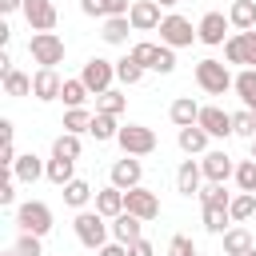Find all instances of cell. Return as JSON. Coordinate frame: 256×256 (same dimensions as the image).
<instances>
[{
	"instance_id": "1",
	"label": "cell",
	"mask_w": 256,
	"mask_h": 256,
	"mask_svg": "<svg viewBox=\"0 0 256 256\" xmlns=\"http://www.w3.org/2000/svg\"><path fill=\"white\" fill-rule=\"evenodd\" d=\"M28 52H32V60H36L40 68H56V64L64 60V40H60L56 32H36V36L28 40Z\"/></svg>"
},
{
	"instance_id": "2",
	"label": "cell",
	"mask_w": 256,
	"mask_h": 256,
	"mask_svg": "<svg viewBox=\"0 0 256 256\" xmlns=\"http://www.w3.org/2000/svg\"><path fill=\"white\" fill-rule=\"evenodd\" d=\"M196 84H200L208 96H224L236 80L228 76V68H224L220 60H200V64H196Z\"/></svg>"
},
{
	"instance_id": "3",
	"label": "cell",
	"mask_w": 256,
	"mask_h": 256,
	"mask_svg": "<svg viewBox=\"0 0 256 256\" xmlns=\"http://www.w3.org/2000/svg\"><path fill=\"white\" fill-rule=\"evenodd\" d=\"M132 60L140 68H152V72H172L176 68V56L168 44H136L132 48Z\"/></svg>"
},
{
	"instance_id": "4",
	"label": "cell",
	"mask_w": 256,
	"mask_h": 256,
	"mask_svg": "<svg viewBox=\"0 0 256 256\" xmlns=\"http://www.w3.org/2000/svg\"><path fill=\"white\" fill-rule=\"evenodd\" d=\"M116 140H120L124 156H148V152H156V132L144 128V124H128V128H120Z\"/></svg>"
},
{
	"instance_id": "5",
	"label": "cell",
	"mask_w": 256,
	"mask_h": 256,
	"mask_svg": "<svg viewBox=\"0 0 256 256\" xmlns=\"http://www.w3.org/2000/svg\"><path fill=\"white\" fill-rule=\"evenodd\" d=\"M76 236H80V244L84 248H104V240H108V224H104V216L100 212H80L76 216Z\"/></svg>"
},
{
	"instance_id": "6",
	"label": "cell",
	"mask_w": 256,
	"mask_h": 256,
	"mask_svg": "<svg viewBox=\"0 0 256 256\" xmlns=\"http://www.w3.org/2000/svg\"><path fill=\"white\" fill-rule=\"evenodd\" d=\"M160 40H164L168 48H188L192 40H200V32H196L192 20H184V16H164V24H160Z\"/></svg>"
},
{
	"instance_id": "7",
	"label": "cell",
	"mask_w": 256,
	"mask_h": 256,
	"mask_svg": "<svg viewBox=\"0 0 256 256\" xmlns=\"http://www.w3.org/2000/svg\"><path fill=\"white\" fill-rule=\"evenodd\" d=\"M16 220H20V228H24V232H32V236H44V232H52V212H48V204H40V200H28V204H20Z\"/></svg>"
},
{
	"instance_id": "8",
	"label": "cell",
	"mask_w": 256,
	"mask_h": 256,
	"mask_svg": "<svg viewBox=\"0 0 256 256\" xmlns=\"http://www.w3.org/2000/svg\"><path fill=\"white\" fill-rule=\"evenodd\" d=\"M112 76H116V64H108V60H100V56H92L88 64H84V84H88V92H96V96H104L108 88H112Z\"/></svg>"
},
{
	"instance_id": "9",
	"label": "cell",
	"mask_w": 256,
	"mask_h": 256,
	"mask_svg": "<svg viewBox=\"0 0 256 256\" xmlns=\"http://www.w3.org/2000/svg\"><path fill=\"white\" fill-rule=\"evenodd\" d=\"M124 212H132L140 220H156L160 216V200L148 188H132V192H124Z\"/></svg>"
},
{
	"instance_id": "10",
	"label": "cell",
	"mask_w": 256,
	"mask_h": 256,
	"mask_svg": "<svg viewBox=\"0 0 256 256\" xmlns=\"http://www.w3.org/2000/svg\"><path fill=\"white\" fill-rule=\"evenodd\" d=\"M140 176H144V168H140V160H132V156H124V160L112 164V188H120V192L140 188Z\"/></svg>"
},
{
	"instance_id": "11",
	"label": "cell",
	"mask_w": 256,
	"mask_h": 256,
	"mask_svg": "<svg viewBox=\"0 0 256 256\" xmlns=\"http://www.w3.org/2000/svg\"><path fill=\"white\" fill-rule=\"evenodd\" d=\"M128 20H132V28L136 32H152V28H160L164 20H160V4L156 0H136L132 4V12H128Z\"/></svg>"
},
{
	"instance_id": "12",
	"label": "cell",
	"mask_w": 256,
	"mask_h": 256,
	"mask_svg": "<svg viewBox=\"0 0 256 256\" xmlns=\"http://www.w3.org/2000/svg\"><path fill=\"white\" fill-rule=\"evenodd\" d=\"M208 136H232V112H224V108H216V104H208V108H200V120H196Z\"/></svg>"
},
{
	"instance_id": "13",
	"label": "cell",
	"mask_w": 256,
	"mask_h": 256,
	"mask_svg": "<svg viewBox=\"0 0 256 256\" xmlns=\"http://www.w3.org/2000/svg\"><path fill=\"white\" fill-rule=\"evenodd\" d=\"M24 16H28V24H32L36 32H52V28H56V8H52V0H24Z\"/></svg>"
},
{
	"instance_id": "14",
	"label": "cell",
	"mask_w": 256,
	"mask_h": 256,
	"mask_svg": "<svg viewBox=\"0 0 256 256\" xmlns=\"http://www.w3.org/2000/svg\"><path fill=\"white\" fill-rule=\"evenodd\" d=\"M200 168H204L208 184H224L228 176H236V164H232V156H228V152H208Z\"/></svg>"
},
{
	"instance_id": "15",
	"label": "cell",
	"mask_w": 256,
	"mask_h": 256,
	"mask_svg": "<svg viewBox=\"0 0 256 256\" xmlns=\"http://www.w3.org/2000/svg\"><path fill=\"white\" fill-rule=\"evenodd\" d=\"M32 92H36V100H56L64 92V80L56 76V68H40L32 76Z\"/></svg>"
},
{
	"instance_id": "16",
	"label": "cell",
	"mask_w": 256,
	"mask_h": 256,
	"mask_svg": "<svg viewBox=\"0 0 256 256\" xmlns=\"http://www.w3.org/2000/svg\"><path fill=\"white\" fill-rule=\"evenodd\" d=\"M140 216H132V212H120L116 216V224H112V236H116V244H136V240H144L140 236Z\"/></svg>"
},
{
	"instance_id": "17",
	"label": "cell",
	"mask_w": 256,
	"mask_h": 256,
	"mask_svg": "<svg viewBox=\"0 0 256 256\" xmlns=\"http://www.w3.org/2000/svg\"><path fill=\"white\" fill-rule=\"evenodd\" d=\"M80 8H84L88 16H104V20H112V16H128V12H132L128 0H80Z\"/></svg>"
},
{
	"instance_id": "18",
	"label": "cell",
	"mask_w": 256,
	"mask_h": 256,
	"mask_svg": "<svg viewBox=\"0 0 256 256\" xmlns=\"http://www.w3.org/2000/svg\"><path fill=\"white\" fill-rule=\"evenodd\" d=\"M200 40L204 44H224V32H228V20H224V12H208L204 20H200Z\"/></svg>"
},
{
	"instance_id": "19",
	"label": "cell",
	"mask_w": 256,
	"mask_h": 256,
	"mask_svg": "<svg viewBox=\"0 0 256 256\" xmlns=\"http://www.w3.org/2000/svg\"><path fill=\"white\" fill-rule=\"evenodd\" d=\"M12 172H16V180H24V184H32V180H40V176H48V168L40 164V156H16V164H12Z\"/></svg>"
},
{
	"instance_id": "20",
	"label": "cell",
	"mask_w": 256,
	"mask_h": 256,
	"mask_svg": "<svg viewBox=\"0 0 256 256\" xmlns=\"http://www.w3.org/2000/svg\"><path fill=\"white\" fill-rule=\"evenodd\" d=\"M200 180H204V168L192 164V160H184L180 172H176V188H180L184 196H192V192H200Z\"/></svg>"
},
{
	"instance_id": "21",
	"label": "cell",
	"mask_w": 256,
	"mask_h": 256,
	"mask_svg": "<svg viewBox=\"0 0 256 256\" xmlns=\"http://www.w3.org/2000/svg\"><path fill=\"white\" fill-rule=\"evenodd\" d=\"M256 244H252V236H248V228H228L224 232V256H248Z\"/></svg>"
},
{
	"instance_id": "22",
	"label": "cell",
	"mask_w": 256,
	"mask_h": 256,
	"mask_svg": "<svg viewBox=\"0 0 256 256\" xmlns=\"http://www.w3.org/2000/svg\"><path fill=\"white\" fill-rule=\"evenodd\" d=\"M228 24H236L240 32H252V24H256V0H236L228 8Z\"/></svg>"
},
{
	"instance_id": "23",
	"label": "cell",
	"mask_w": 256,
	"mask_h": 256,
	"mask_svg": "<svg viewBox=\"0 0 256 256\" xmlns=\"http://www.w3.org/2000/svg\"><path fill=\"white\" fill-rule=\"evenodd\" d=\"M200 120V104L192 100V96H180L176 104H172V124H180V128H192Z\"/></svg>"
},
{
	"instance_id": "24",
	"label": "cell",
	"mask_w": 256,
	"mask_h": 256,
	"mask_svg": "<svg viewBox=\"0 0 256 256\" xmlns=\"http://www.w3.org/2000/svg\"><path fill=\"white\" fill-rule=\"evenodd\" d=\"M96 212H100V216H112V220H116V216L124 212V192H120V188H104V192L96 196Z\"/></svg>"
},
{
	"instance_id": "25",
	"label": "cell",
	"mask_w": 256,
	"mask_h": 256,
	"mask_svg": "<svg viewBox=\"0 0 256 256\" xmlns=\"http://www.w3.org/2000/svg\"><path fill=\"white\" fill-rule=\"evenodd\" d=\"M128 32H132V20H128V16H112V20H104V32H100V36H104L108 44H124Z\"/></svg>"
},
{
	"instance_id": "26",
	"label": "cell",
	"mask_w": 256,
	"mask_h": 256,
	"mask_svg": "<svg viewBox=\"0 0 256 256\" xmlns=\"http://www.w3.org/2000/svg\"><path fill=\"white\" fill-rule=\"evenodd\" d=\"M72 168H76V160L52 156V160H48V180H52V184H60V188H64V184H72V180H76V176H72Z\"/></svg>"
},
{
	"instance_id": "27",
	"label": "cell",
	"mask_w": 256,
	"mask_h": 256,
	"mask_svg": "<svg viewBox=\"0 0 256 256\" xmlns=\"http://www.w3.org/2000/svg\"><path fill=\"white\" fill-rule=\"evenodd\" d=\"M88 132H92L96 140H116V136H120V128H116V116H108V112H96Z\"/></svg>"
},
{
	"instance_id": "28",
	"label": "cell",
	"mask_w": 256,
	"mask_h": 256,
	"mask_svg": "<svg viewBox=\"0 0 256 256\" xmlns=\"http://www.w3.org/2000/svg\"><path fill=\"white\" fill-rule=\"evenodd\" d=\"M180 148H184V152H204V148H208V132H204L200 124L180 128Z\"/></svg>"
},
{
	"instance_id": "29",
	"label": "cell",
	"mask_w": 256,
	"mask_h": 256,
	"mask_svg": "<svg viewBox=\"0 0 256 256\" xmlns=\"http://www.w3.org/2000/svg\"><path fill=\"white\" fill-rule=\"evenodd\" d=\"M232 88L240 92V100H244V104H248V112H252V108H256V68H248V72H240Z\"/></svg>"
},
{
	"instance_id": "30",
	"label": "cell",
	"mask_w": 256,
	"mask_h": 256,
	"mask_svg": "<svg viewBox=\"0 0 256 256\" xmlns=\"http://www.w3.org/2000/svg\"><path fill=\"white\" fill-rule=\"evenodd\" d=\"M60 96H64L68 108H80V104L88 100V84H84V80H64V92H60Z\"/></svg>"
},
{
	"instance_id": "31",
	"label": "cell",
	"mask_w": 256,
	"mask_h": 256,
	"mask_svg": "<svg viewBox=\"0 0 256 256\" xmlns=\"http://www.w3.org/2000/svg\"><path fill=\"white\" fill-rule=\"evenodd\" d=\"M88 128H92V116H88L84 108H68V116H64V132L80 136V132H88Z\"/></svg>"
},
{
	"instance_id": "32",
	"label": "cell",
	"mask_w": 256,
	"mask_h": 256,
	"mask_svg": "<svg viewBox=\"0 0 256 256\" xmlns=\"http://www.w3.org/2000/svg\"><path fill=\"white\" fill-rule=\"evenodd\" d=\"M52 156H64V160H76V156H80V136H72V132H64V136H56V144H52Z\"/></svg>"
},
{
	"instance_id": "33",
	"label": "cell",
	"mask_w": 256,
	"mask_h": 256,
	"mask_svg": "<svg viewBox=\"0 0 256 256\" xmlns=\"http://www.w3.org/2000/svg\"><path fill=\"white\" fill-rule=\"evenodd\" d=\"M4 92H8V96H28V92H32V80H28L24 72L12 68V72L4 76Z\"/></svg>"
},
{
	"instance_id": "34",
	"label": "cell",
	"mask_w": 256,
	"mask_h": 256,
	"mask_svg": "<svg viewBox=\"0 0 256 256\" xmlns=\"http://www.w3.org/2000/svg\"><path fill=\"white\" fill-rule=\"evenodd\" d=\"M124 104H128V100H124L120 92H112V88H108L104 96H96V112H108V116H120Z\"/></svg>"
},
{
	"instance_id": "35",
	"label": "cell",
	"mask_w": 256,
	"mask_h": 256,
	"mask_svg": "<svg viewBox=\"0 0 256 256\" xmlns=\"http://www.w3.org/2000/svg\"><path fill=\"white\" fill-rule=\"evenodd\" d=\"M88 196H92V188H88L84 180H72V184H64V200H68L72 208H84V204H88Z\"/></svg>"
},
{
	"instance_id": "36",
	"label": "cell",
	"mask_w": 256,
	"mask_h": 256,
	"mask_svg": "<svg viewBox=\"0 0 256 256\" xmlns=\"http://www.w3.org/2000/svg\"><path fill=\"white\" fill-rule=\"evenodd\" d=\"M200 200H204V208H228V204H232V196L224 192V184H208V188L200 192Z\"/></svg>"
},
{
	"instance_id": "37",
	"label": "cell",
	"mask_w": 256,
	"mask_h": 256,
	"mask_svg": "<svg viewBox=\"0 0 256 256\" xmlns=\"http://www.w3.org/2000/svg\"><path fill=\"white\" fill-rule=\"evenodd\" d=\"M228 212H232V220H248V216L256 212V192H244V196H236V200L228 204Z\"/></svg>"
},
{
	"instance_id": "38",
	"label": "cell",
	"mask_w": 256,
	"mask_h": 256,
	"mask_svg": "<svg viewBox=\"0 0 256 256\" xmlns=\"http://www.w3.org/2000/svg\"><path fill=\"white\" fill-rule=\"evenodd\" d=\"M228 220H232L228 208H204V228L208 232H228Z\"/></svg>"
},
{
	"instance_id": "39",
	"label": "cell",
	"mask_w": 256,
	"mask_h": 256,
	"mask_svg": "<svg viewBox=\"0 0 256 256\" xmlns=\"http://www.w3.org/2000/svg\"><path fill=\"white\" fill-rule=\"evenodd\" d=\"M116 76L124 80V84H140V76H144V68L132 60V56H124V60H116Z\"/></svg>"
},
{
	"instance_id": "40",
	"label": "cell",
	"mask_w": 256,
	"mask_h": 256,
	"mask_svg": "<svg viewBox=\"0 0 256 256\" xmlns=\"http://www.w3.org/2000/svg\"><path fill=\"white\" fill-rule=\"evenodd\" d=\"M236 184H240V192H256V160L236 164Z\"/></svg>"
},
{
	"instance_id": "41",
	"label": "cell",
	"mask_w": 256,
	"mask_h": 256,
	"mask_svg": "<svg viewBox=\"0 0 256 256\" xmlns=\"http://www.w3.org/2000/svg\"><path fill=\"white\" fill-rule=\"evenodd\" d=\"M232 132L256 140V116H252V112H236V116H232Z\"/></svg>"
},
{
	"instance_id": "42",
	"label": "cell",
	"mask_w": 256,
	"mask_h": 256,
	"mask_svg": "<svg viewBox=\"0 0 256 256\" xmlns=\"http://www.w3.org/2000/svg\"><path fill=\"white\" fill-rule=\"evenodd\" d=\"M16 256H44V248H40V236L24 232V236L16 240Z\"/></svg>"
},
{
	"instance_id": "43",
	"label": "cell",
	"mask_w": 256,
	"mask_h": 256,
	"mask_svg": "<svg viewBox=\"0 0 256 256\" xmlns=\"http://www.w3.org/2000/svg\"><path fill=\"white\" fill-rule=\"evenodd\" d=\"M240 36V48H244V64L256 68V32H236Z\"/></svg>"
},
{
	"instance_id": "44",
	"label": "cell",
	"mask_w": 256,
	"mask_h": 256,
	"mask_svg": "<svg viewBox=\"0 0 256 256\" xmlns=\"http://www.w3.org/2000/svg\"><path fill=\"white\" fill-rule=\"evenodd\" d=\"M224 56H228V64H244V48H240V36H232V40L224 44Z\"/></svg>"
},
{
	"instance_id": "45",
	"label": "cell",
	"mask_w": 256,
	"mask_h": 256,
	"mask_svg": "<svg viewBox=\"0 0 256 256\" xmlns=\"http://www.w3.org/2000/svg\"><path fill=\"white\" fill-rule=\"evenodd\" d=\"M168 252H172V256H192L196 248H192V240H188V236H172V248H168Z\"/></svg>"
},
{
	"instance_id": "46",
	"label": "cell",
	"mask_w": 256,
	"mask_h": 256,
	"mask_svg": "<svg viewBox=\"0 0 256 256\" xmlns=\"http://www.w3.org/2000/svg\"><path fill=\"white\" fill-rule=\"evenodd\" d=\"M128 256H156V248L148 240H136V244H128Z\"/></svg>"
},
{
	"instance_id": "47",
	"label": "cell",
	"mask_w": 256,
	"mask_h": 256,
	"mask_svg": "<svg viewBox=\"0 0 256 256\" xmlns=\"http://www.w3.org/2000/svg\"><path fill=\"white\" fill-rule=\"evenodd\" d=\"M96 256H128V244H104Z\"/></svg>"
},
{
	"instance_id": "48",
	"label": "cell",
	"mask_w": 256,
	"mask_h": 256,
	"mask_svg": "<svg viewBox=\"0 0 256 256\" xmlns=\"http://www.w3.org/2000/svg\"><path fill=\"white\" fill-rule=\"evenodd\" d=\"M16 200V192H12V180H4L0 184V204H12Z\"/></svg>"
},
{
	"instance_id": "49",
	"label": "cell",
	"mask_w": 256,
	"mask_h": 256,
	"mask_svg": "<svg viewBox=\"0 0 256 256\" xmlns=\"http://www.w3.org/2000/svg\"><path fill=\"white\" fill-rule=\"evenodd\" d=\"M16 8H24V0H0V12H16Z\"/></svg>"
},
{
	"instance_id": "50",
	"label": "cell",
	"mask_w": 256,
	"mask_h": 256,
	"mask_svg": "<svg viewBox=\"0 0 256 256\" xmlns=\"http://www.w3.org/2000/svg\"><path fill=\"white\" fill-rule=\"evenodd\" d=\"M156 4H180V0H156Z\"/></svg>"
},
{
	"instance_id": "51",
	"label": "cell",
	"mask_w": 256,
	"mask_h": 256,
	"mask_svg": "<svg viewBox=\"0 0 256 256\" xmlns=\"http://www.w3.org/2000/svg\"><path fill=\"white\" fill-rule=\"evenodd\" d=\"M252 160H256V140H252Z\"/></svg>"
},
{
	"instance_id": "52",
	"label": "cell",
	"mask_w": 256,
	"mask_h": 256,
	"mask_svg": "<svg viewBox=\"0 0 256 256\" xmlns=\"http://www.w3.org/2000/svg\"><path fill=\"white\" fill-rule=\"evenodd\" d=\"M248 256H256V248H252V252H248Z\"/></svg>"
},
{
	"instance_id": "53",
	"label": "cell",
	"mask_w": 256,
	"mask_h": 256,
	"mask_svg": "<svg viewBox=\"0 0 256 256\" xmlns=\"http://www.w3.org/2000/svg\"><path fill=\"white\" fill-rule=\"evenodd\" d=\"M192 256H200V252H192Z\"/></svg>"
},
{
	"instance_id": "54",
	"label": "cell",
	"mask_w": 256,
	"mask_h": 256,
	"mask_svg": "<svg viewBox=\"0 0 256 256\" xmlns=\"http://www.w3.org/2000/svg\"><path fill=\"white\" fill-rule=\"evenodd\" d=\"M252 116H256V108H252Z\"/></svg>"
},
{
	"instance_id": "55",
	"label": "cell",
	"mask_w": 256,
	"mask_h": 256,
	"mask_svg": "<svg viewBox=\"0 0 256 256\" xmlns=\"http://www.w3.org/2000/svg\"><path fill=\"white\" fill-rule=\"evenodd\" d=\"M12 256H16V252H12Z\"/></svg>"
}]
</instances>
